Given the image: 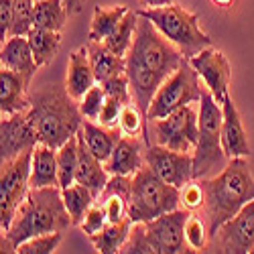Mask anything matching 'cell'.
I'll use <instances>...</instances> for the list:
<instances>
[{
  "label": "cell",
  "mask_w": 254,
  "mask_h": 254,
  "mask_svg": "<svg viewBox=\"0 0 254 254\" xmlns=\"http://www.w3.org/2000/svg\"><path fill=\"white\" fill-rule=\"evenodd\" d=\"M102 88H104L106 96H112V98L120 100L124 106L132 102L130 81H128V75H126V71H122V73H118V75H112L110 79L102 81Z\"/></svg>",
  "instance_id": "obj_38"
},
{
  "label": "cell",
  "mask_w": 254,
  "mask_h": 254,
  "mask_svg": "<svg viewBox=\"0 0 254 254\" xmlns=\"http://www.w3.org/2000/svg\"><path fill=\"white\" fill-rule=\"evenodd\" d=\"M59 187L57 149L39 142L33 149L31 159V187Z\"/></svg>",
  "instance_id": "obj_22"
},
{
  "label": "cell",
  "mask_w": 254,
  "mask_h": 254,
  "mask_svg": "<svg viewBox=\"0 0 254 254\" xmlns=\"http://www.w3.org/2000/svg\"><path fill=\"white\" fill-rule=\"evenodd\" d=\"M88 57L92 63V69L96 73L98 83L110 79L112 75H118L122 71H126V57L116 55L114 51H110L102 41H88Z\"/></svg>",
  "instance_id": "obj_23"
},
{
  "label": "cell",
  "mask_w": 254,
  "mask_h": 254,
  "mask_svg": "<svg viewBox=\"0 0 254 254\" xmlns=\"http://www.w3.org/2000/svg\"><path fill=\"white\" fill-rule=\"evenodd\" d=\"M205 250L226 254H248L254 250V199L207 240Z\"/></svg>",
  "instance_id": "obj_11"
},
{
  "label": "cell",
  "mask_w": 254,
  "mask_h": 254,
  "mask_svg": "<svg viewBox=\"0 0 254 254\" xmlns=\"http://www.w3.org/2000/svg\"><path fill=\"white\" fill-rule=\"evenodd\" d=\"M110 173L106 171L104 161H100L83 138L81 128L77 130V173H75V183H81L92 189V193L96 195V199L102 195L104 187L108 185Z\"/></svg>",
  "instance_id": "obj_17"
},
{
  "label": "cell",
  "mask_w": 254,
  "mask_h": 254,
  "mask_svg": "<svg viewBox=\"0 0 254 254\" xmlns=\"http://www.w3.org/2000/svg\"><path fill=\"white\" fill-rule=\"evenodd\" d=\"M189 218V211L173 209L169 214H163L146 224V236L155 250V254H181V252H193L187 246L185 240V224Z\"/></svg>",
  "instance_id": "obj_12"
},
{
  "label": "cell",
  "mask_w": 254,
  "mask_h": 254,
  "mask_svg": "<svg viewBox=\"0 0 254 254\" xmlns=\"http://www.w3.org/2000/svg\"><path fill=\"white\" fill-rule=\"evenodd\" d=\"M35 2H37V0H35Z\"/></svg>",
  "instance_id": "obj_47"
},
{
  "label": "cell",
  "mask_w": 254,
  "mask_h": 254,
  "mask_svg": "<svg viewBox=\"0 0 254 254\" xmlns=\"http://www.w3.org/2000/svg\"><path fill=\"white\" fill-rule=\"evenodd\" d=\"M181 205V189L161 179L149 165L132 175L128 195V218L132 222H151Z\"/></svg>",
  "instance_id": "obj_4"
},
{
  "label": "cell",
  "mask_w": 254,
  "mask_h": 254,
  "mask_svg": "<svg viewBox=\"0 0 254 254\" xmlns=\"http://www.w3.org/2000/svg\"><path fill=\"white\" fill-rule=\"evenodd\" d=\"M130 228H132V220L126 218L122 222H108L98 234L90 236L96 252H102V254H114V252H120V248L124 246L126 238L130 234Z\"/></svg>",
  "instance_id": "obj_26"
},
{
  "label": "cell",
  "mask_w": 254,
  "mask_h": 254,
  "mask_svg": "<svg viewBox=\"0 0 254 254\" xmlns=\"http://www.w3.org/2000/svg\"><path fill=\"white\" fill-rule=\"evenodd\" d=\"M211 2H216V4H220V6H230L234 0H211Z\"/></svg>",
  "instance_id": "obj_46"
},
{
  "label": "cell",
  "mask_w": 254,
  "mask_h": 254,
  "mask_svg": "<svg viewBox=\"0 0 254 254\" xmlns=\"http://www.w3.org/2000/svg\"><path fill=\"white\" fill-rule=\"evenodd\" d=\"M104 102H106V92L102 88V83H96V86H92L86 94L81 96V100L77 102L81 116L88 118V120H98Z\"/></svg>",
  "instance_id": "obj_36"
},
{
  "label": "cell",
  "mask_w": 254,
  "mask_h": 254,
  "mask_svg": "<svg viewBox=\"0 0 254 254\" xmlns=\"http://www.w3.org/2000/svg\"><path fill=\"white\" fill-rule=\"evenodd\" d=\"M199 138V112L191 104L183 106L177 112L165 118L149 120L144 126L146 144H161L167 149L193 153Z\"/></svg>",
  "instance_id": "obj_8"
},
{
  "label": "cell",
  "mask_w": 254,
  "mask_h": 254,
  "mask_svg": "<svg viewBox=\"0 0 254 254\" xmlns=\"http://www.w3.org/2000/svg\"><path fill=\"white\" fill-rule=\"evenodd\" d=\"M189 63L195 67V71L203 79V86L211 92V96L222 104L224 98L230 96L228 88H230V77H232V69H230L226 55L214 47H207L199 51L197 55H193L189 59Z\"/></svg>",
  "instance_id": "obj_15"
},
{
  "label": "cell",
  "mask_w": 254,
  "mask_h": 254,
  "mask_svg": "<svg viewBox=\"0 0 254 254\" xmlns=\"http://www.w3.org/2000/svg\"><path fill=\"white\" fill-rule=\"evenodd\" d=\"M144 163L175 187H183L193 179V153H181L161 144H146Z\"/></svg>",
  "instance_id": "obj_13"
},
{
  "label": "cell",
  "mask_w": 254,
  "mask_h": 254,
  "mask_svg": "<svg viewBox=\"0 0 254 254\" xmlns=\"http://www.w3.org/2000/svg\"><path fill=\"white\" fill-rule=\"evenodd\" d=\"M98 79L92 69V63L88 57V49L81 47L69 55V65H67V79H65V88L67 92L79 102L81 96L86 94L92 86H96Z\"/></svg>",
  "instance_id": "obj_21"
},
{
  "label": "cell",
  "mask_w": 254,
  "mask_h": 254,
  "mask_svg": "<svg viewBox=\"0 0 254 254\" xmlns=\"http://www.w3.org/2000/svg\"><path fill=\"white\" fill-rule=\"evenodd\" d=\"M39 144V134L27 110L2 116L0 124V161H10L20 153L31 151Z\"/></svg>",
  "instance_id": "obj_14"
},
{
  "label": "cell",
  "mask_w": 254,
  "mask_h": 254,
  "mask_svg": "<svg viewBox=\"0 0 254 254\" xmlns=\"http://www.w3.org/2000/svg\"><path fill=\"white\" fill-rule=\"evenodd\" d=\"M106 224H108V218H106V211H104L102 203H100V201H96V203L88 209L86 218H83V222H81L79 226H81V230H83V234H86V236L90 238V236L98 234V232H100Z\"/></svg>",
  "instance_id": "obj_41"
},
{
  "label": "cell",
  "mask_w": 254,
  "mask_h": 254,
  "mask_svg": "<svg viewBox=\"0 0 254 254\" xmlns=\"http://www.w3.org/2000/svg\"><path fill=\"white\" fill-rule=\"evenodd\" d=\"M136 27H138V10H132L130 8L128 12L124 14V18L116 25V29L108 35V39L102 41V43L108 47L110 51H114L116 55L126 57V53H128V49L132 45Z\"/></svg>",
  "instance_id": "obj_28"
},
{
  "label": "cell",
  "mask_w": 254,
  "mask_h": 254,
  "mask_svg": "<svg viewBox=\"0 0 254 254\" xmlns=\"http://www.w3.org/2000/svg\"><path fill=\"white\" fill-rule=\"evenodd\" d=\"M29 120L39 134V142L61 149L81 128L83 116L77 100L65 86H45L29 96Z\"/></svg>",
  "instance_id": "obj_3"
},
{
  "label": "cell",
  "mask_w": 254,
  "mask_h": 254,
  "mask_svg": "<svg viewBox=\"0 0 254 254\" xmlns=\"http://www.w3.org/2000/svg\"><path fill=\"white\" fill-rule=\"evenodd\" d=\"M122 108L124 104L112 96H106V102L102 106V112H100V118L98 122L102 126H108V128H114V126H118L120 122V114H122Z\"/></svg>",
  "instance_id": "obj_42"
},
{
  "label": "cell",
  "mask_w": 254,
  "mask_h": 254,
  "mask_svg": "<svg viewBox=\"0 0 254 254\" xmlns=\"http://www.w3.org/2000/svg\"><path fill=\"white\" fill-rule=\"evenodd\" d=\"M63 232H49V234H39L29 238L27 242H23L16 252L18 254H51L57 250V246L61 244Z\"/></svg>",
  "instance_id": "obj_34"
},
{
  "label": "cell",
  "mask_w": 254,
  "mask_h": 254,
  "mask_svg": "<svg viewBox=\"0 0 254 254\" xmlns=\"http://www.w3.org/2000/svg\"><path fill=\"white\" fill-rule=\"evenodd\" d=\"M12 35H23L27 37L31 29L35 27V0H12Z\"/></svg>",
  "instance_id": "obj_32"
},
{
  "label": "cell",
  "mask_w": 254,
  "mask_h": 254,
  "mask_svg": "<svg viewBox=\"0 0 254 254\" xmlns=\"http://www.w3.org/2000/svg\"><path fill=\"white\" fill-rule=\"evenodd\" d=\"M144 126H146V118L138 110V106H132V102L126 104L122 108L120 122H118V128L122 130V134L138 136L140 132H144Z\"/></svg>",
  "instance_id": "obj_37"
},
{
  "label": "cell",
  "mask_w": 254,
  "mask_h": 254,
  "mask_svg": "<svg viewBox=\"0 0 254 254\" xmlns=\"http://www.w3.org/2000/svg\"><path fill=\"white\" fill-rule=\"evenodd\" d=\"M185 240H187V246L193 252L205 250L207 240H209V230H207V222L203 216L199 218V216L189 211V218L185 224Z\"/></svg>",
  "instance_id": "obj_33"
},
{
  "label": "cell",
  "mask_w": 254,
  "mask_h": 254,
  "mask_svg": "<svg viewBox=\"0 0 254 254\" xmlns=\"http://www.w3.org/2000/svg\"><path fill=\"white\" fill-rule=\"evenodd\" d=\"M73 220L63 201L61 187H31L27 199L16 209L8 230L2 232V252H16V248L33 236L49 232H65Z\"/></svg>",
  "instance_id": "obj_1"
},
{
  "label": "cell",
  "mask_w": 254,
  "mask_h": 254,
  "mask_svg": "<svg viewBox=\"0 0 254 254\" xmlns=\"http://www.w3.org/2000/svg\"><path fill=\"white\" fill-rule=\"evenodd\" d=\"M31 159L33 149L10 161H2L0 171V228L8 230L16 209L31 191Z\"/></svg>",
  "instance_id": "obj_10"
},
{
  "label": "cell",
  "mask_w": 254,
  "mask_h": 254,
  "mask_svg": "<svg viewBox=\"0 0 254 254\" xmlns=\"http://www.w3.org/2000/svg\"><path fill=\"white\" fill-rule=\"evenodd\" d=\"M181 205L187 211H195L203 207V187L199 179H191L181 187Z\"/></svg>",
  "instance_id": "obj_40"
},
{
  "label": "cell",
  "mask_w": 254,
  "mask_h": 254,
  "mask_svg": "<svg viewBox=\"0 0 254 254\" xmlns=\"http://www.w3.org/2000/svg\"><path fill=\"white\" fill-rule=\"evenodd\" d=\"M100 203L106 211L108 222H122L128 218V199L124 195L112 193V195H100Z\"/></svg>",
  "instance_id": "obj_39"
},
{
  "label": "cell",
  "mask_w": 254,
  "mask_h": 254,
  "mask_svg": "<svg viewBox=\"0 0 254 254\" xmlns=\"http://www.w3.org/2000/svg\"><path fill=\"white\" fill-rule=\"evenodd\" d=\"M203 187L201 216L207 222L209 238L254 199V177L246 159H230L216 177L199 179Z\"/></svg>",
  "instance_id": "obj_2"
},
{
  "label": "cell",
  "mask_w": 254,
  "mask_h": 254,
  "mask_svg": "<svg viewBox=\"0 0 254 254\" xmlns=\"http://www.w3.org/2000/svg\"><path fill=\"white\" fill-rule=\"evenodd\" d=\"M122 254H149L153 250L151 242H149V236H146V224L144 222H132V228H130V234L126 238L124 246L120 248Z\"/></svg>",
  "instance_id": "obj_35"
},
{
  "label": "cell",
  "mask_w": 254,
  "mask_h": 254,
  "mask_svg": "<svg viewBox=\"0 0 254 254\" xmlns=\"http://www.w3.org/2000/svg\"><path fill=\"white\" fill-rule=\"evenodd\" d=\"M130 10V6L126 4H118L112 8H104V6H96L94 8V16L90 23V33L88 37L92 41H106L108 35L116 29V25L124 18V14Z\"/></svg>",
  "instance_id": "obj_29"
},
{
  "label": "cell",
  "mask_w": 254,
  "mask_h": 254,
  "mask_svg": "<svg viewBox=\"0 0 254 254\" xmlns=\"http://www.w3.org/2000/svg\"><path fill=\"white\" fill-rule=\"evenodd\" d=\"M138 14L146 16L151 23L171 41V43L187 57L191 59L199 51L211 47V39L199 27V16L189 12L177 4H165L155 8H142Z\"/></svg>",
  "instance_id": "obj_6"
},
{
  "label": "cell",
  "mask_w": 254,
  "mask_h": 254,
  "mask_svg": "<svg viewBox=\"0 0 254 254\" xmlns=\"http://www.w3.org/2000/svg\"><path fill=\"white\" fill-rule=\"evenodd\" d=\"M29 45L35 57V63L39 67H45L53 61V57L57 55L59 47H61V33L57 31H49V29H41V27H33L31 33L27 35Z\"/></svg>",
  "instance_id": "obj_25"
},
{
  "label": "cell",
  "mask_w": 254,
  "mask_h": 254,
  "mask_svg": "<svg viewBox=\"0 0 254 254\" xmlns=\"http://www.w3.org/2000/svg\"><path fill=\"white\" fill-rule=\"evenodd\" d=\"M63 2H65L69 14H77L83 8V4H86V0H63Z\"/></svg>",
  "instance_id": "obj_44"
},
{
  "label": "cell",
  "mask_w": 254,
  "mask_h": 254,
  "mask_svg": "<svg viewBox=\"0 0 254 254\" xmlns=\"http://www.w3.org/2000/svg\"><path fill=\"white\" fill-rule=\"evenodd\" d=\"M222 146L228 159H246L250 155V144L240 112L230 96H226L222 102Z\"/></svg>",
  "instance_id": "obj_16"
},
{
  "label": "cell",
  "mask_w": 254,
  "mask_h": 254,
  "mask_svg": "<svg viewBox=\"0 0 254 254\" xmlns=\"http://www.w3.org/2000/svg\"><path fill=\"white\" fill-rule=\"evenodd\" d=\"M0 65L8 67V69H12L20 75H25L31 81L39 65L35 63L29 39L23 37V35L8 37L2 43V49H0Z\"/></svg>",
  "instance_id": "obj_20"
},
{
  "label": "cell",
  "mask_w": 254,
  "mask_h": 254,
  "mask_svg": "<svg viewBox=\"0 0 254 254\" xmlns=\"http://www.w3.org/2000/svg\"><path fill=\"white\" fill-rule=\"evenodd\" d=\"M12 20H14L12 0H0V41L2 43L12 33Z\"/></svg>",
  "instance_id": "obj_43"
},
{
  "label": "cell",
  "mask_w": 254,
  "mask_h": 254,
  "mask_svg": "<svg viewBox=\"0 0 254 254\" xmlns=\"http://www.w3.org/2000/svg\"><path fill=\"white\" fill-rule=\"evenodd\" d=\"M63 193V201H65V207L69 211V216L73 220V226H79L86 218L88 209L96 203V195L92 193V189L81 185V183H73L65 189H61Z\"/></svg>",
  "instance_id": "obj_30"
},
{
  "label": "cell",
  "mask_w": 254,
  "mask_h": 254,
  "mask_svg": "<svg viewBox=\"0 0 254 254\" xmlns=\"http://www.w3.org/2000/svg\"><path fill=\"white\" fill-rule=\"evenodd\" d=\"M81 132H83V138H86L90 151L100 159V161H108L114 146L120 138V128H108V126H102V124H96L94 120H88L83 118L81 122Z\"/></svg>",
  "instance_id": "obj_24"
},
{
  "label": "cell",
  "mask_w": 254,
  "mask_h": 254,
  "mask_svg": "<svg viewBox=\"0 0 254 254\" xmlns=\"http://www.w3.org/2000/svg\"><path fill=\"white\" fill-rule=\"evenodd\" d=\"M222 146V104L203 88L199 100V138L193 151V179H205L220 173L228 165Z\"/></svg>",
  "instance_id": "obj_5"
},
{
  "label": "cell",
  "mask_w": 254,
  "mask_h": 254,
  "mask_svg": "<svg viewBox=\"0 0 254 254\" xmlns=\"http://www.w3.org/2000/svg\"><path fill=\"white\" fill-rule=\"evenodd\" d=\"M144 165L142 144L136 136L122 134L114 146L110 159L104 163L106 171L110 175H134Z\"/></svg>",
  "instance_id": "obj_18"
},
{
  "label": "cell",
  "mask_w": 254,
  "mask_h": 254,
  "mask_svg": "<svg viewBox=\"0 0 254 254\" xmlns=\"http://www.w3.org/2000/svg\"><path fill=\"white\" fill-rule=\"evenodd\" d=\"M203 88L199 83V73L195 71V67L189 63V59L183 61V65L171 73L163 86L159 88V92L155 94L149 114H146V122L149 120H157V118H165L169 114L177 112L179 108L187 104H193L201 100Z\"/></svg>",
  "instance_id": "obj_9"
},
{
  "label": "cell",
  "mask_w": 254,
  "mask_h": 254,
  "mask_svg": "<svg viewBox=\"0 0 254 254\" xmlns=\"http://www.w3.org/2000/svg\"><path fill=\"white\" fill-rule=\"evenodd\" d=\"M69 16L71 14L63 0H37L35 2V27L61 33Z\"/></svg>",
  "instance_id": "obj_27"
},
{
  "label": "cell",
  "mask_w": 254,
  "mask_h": 254,
  "mask_svg": "<svg viewBox=\"0 0 254 254\" xmlns=\"http://www.w3.org/2000/svg\"><path fill=\"white\" fill-rule=\"evenodd\" d=\"M29 79L8 67L0 69V112L2 116H10L16 112L29 110Z\"/></svg>",
  "instance_id": "obj_19"
},
{
  "label": "cell",
  "mask_w": 254,
  "mask_h": 254,
  "mask_svg": "<svg viewBox=\"0 0 254 254\" xmlns=\"http://www.w3.org/2000/svg\"><path fill=\"white\" fill-rule=\"evenodd\" d=\"M128 55L136 57L142 65L161 73L165 79L175 73L187 59L149 18L138 14V27L132 39Z\"/></svg>",
  "instance_id": "obj_7"
},
{
  "label": "cell",
  "mask_w": 254,
  "mask_h": 254,
  "mask_svg": "<svg viewBox=\"0 0 254 254\" xmlns=\"http://www.w3.org/2000/svg\"><path fill=\"white\" fill-rule=\"evenodd\" d=\"M142 6L146 8H155V6H165V4H171L173 0H140Z\"/></svg>",
  "instance_id": "obj_45"
},
{
  "label": "cell",
  "mask_w": 254,
  "mask_h": 254,
  "mask_svg": "<svg viewBox=\"0 0 254 254\" xmlns=\"http://www.w3.org/2000/svg\"><path fill=\"white\" fill-rule=\"evenodd\" d=\"M57 167H59V187L65 189L73 185L77 173V134L71 136L61 149H57Z\"/></svg>",
  "instance_id": "obj_31"
}]
</instances>
